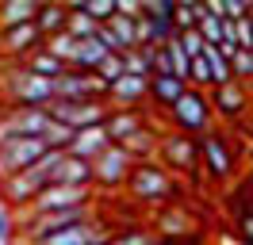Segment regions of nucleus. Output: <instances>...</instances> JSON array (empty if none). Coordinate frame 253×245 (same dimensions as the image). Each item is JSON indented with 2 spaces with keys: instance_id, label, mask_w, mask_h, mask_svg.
Masks as SVG:
<instances>
[{
  "instance_id": "ddd939ff",
  "label": "nucleus",
  "mask_w": 253,
  "mask_h": 245,
  "mask_svg": "<svg viewBox=\"0 0 253 245\" xmlns=\"http://www.w3.org/2000/svg\"><path fill=\"white\" fill-rule=\"evenodd\" d=\"M104 100H111V107H126V111H142V104L150 100V81H138V77H119L115 84L108 88V96Z\"/></svg>"
},
{
  "instance_id": "0eeeda50",
  "label": "nucleus",
  "mask_w": 253,
  "mask_h": 245,
  "mask_svg": "<svg viewBox=\"0 0 253 245\" xmlns=\"http://www.w3.org/2000/svg\"><path fill=\"white\" fill-rule=\"evenodd\" d=\"M73 207H92V188H62V184H46V188L31 199V214L73 211Z\"/></svg>"
},
{
  "instance_id": "f03ea898",
  "label": "nucleus",
  "mask_w": 253,
  "mask_h": 245,
  "mask_svg": "<svg viewBox=\"0 0 253 245\" xmlns=\"http://www.w3.org/2000/svg\"><path fill=\"white\" fill-rule=\"evenodd\" d=\"M173 122L180 126V134H188V138H204L211 134V104H207V92L200 88H184V96L176 100L173 107Z\"/></svg>"
},
{
  "instance_id": "393cba45",
  "label": "nucleus",
  "mask_w": 253,
  "mask_h": 245,
  "mask_svg": "<svg viewBox=\"0 0 253 245\" xmlns=\"http://www.w3.org/2000/svg\"><path fill=\"white\" fill-rule=\"evenodd\" d=\"M23 65H27V69H31L35 77H42V81H50V84H54V81H58V77L65 73V65H62L58 58H54V54H46L42 46H39L35 54H27V58H23Z\"/></svg>"
},
{
  "instance_id": "1a4fd4ad",
  "label": "nucleus",
  "mask_w": 253,
  "mask_h": 245,
  "mask_svg": "<svg viewBox=\"0 0 253 245\" xmlns=\"http://www.w3.org/2000/svg\"><path fill=\"white\" fill-rule=\"evenodd\" d=\"M130 168H134V161L126 157L123 146H108V150H104V153L92 161V184H100V188L115 192L119 184H126Z\"/></svg>"
},
{
  "instance_id": "4be33fe9",
  "label": "nucleus",
  "mask_w": 253,
  "mask_h": 245,
  "mask_svg": "<svg viewBox=\"0 0 253 245\" xmlns=\"http://www.w3.org/2000/svg\"><path fill=\"white\" fill-rule=\"evenodd\" d=\"M35 12H39V0H4L0 4V31L35 23Z\"/></svg>"
},
{
  "instance_id": "7c9ffc66",
  "label": "nucleus",
  "mask_w": 253,
  "mask_h": 245,
  "mask_svg": "<svg viewBox=\"0 0 253 245\" xmlns=\"http://www.w3.org/2000/svg\"><path fill=\"white\" fill-rule=\"evenodd\" d=\"M92 73L104 81V88H111V84H115V81H119L126 69H123V58H119V54H108V58H104V61H100V65L92 69Z\"/></svg>"
},
{
  "instance_id": "6e6552de",
  "label": "nucleus",
  "mask_w": 253,
  "mask_h": 245,
  "mask_svg": "<svg viewBox=\"0 0 253 245\" xmlns=\"http://www.w3.org/2000/svg\"><path fill=\"white\" fill-rule=\"evenodd\" d=\"M42 153H46V146H42L39 138H12V142H4V146H0V180L16 176L23 168H31Z\"/></svg>"
},
{
  "instance_id": "9d476101",
  "label": "nucleus",
  "mask_w": 253,
  "mask_h": 245,
  "mask_svg": "<svg viewBox=\"0 0 253 245\" xmlns=\"http://www.w3.org/2000/svg\"><path fill=\"white\" fill-rule=\"evenodd\" d=\"M200 165L207 168V176L211 180H226L230 172H234V153L226 146V138L222 134H204L200 138Z\"/></svg>"
},
{
  "instance_id": "bb28decb",
  "label": "nucleus",
  "mask_w": 253,
  "mask_h": 245,
  "mask_svg": "<svg viewBox=\"0 0 253 245\" xmlns=\"http://www.w3.org/2000/svg\"><path fill=\"white\" fill-rule=\"evenodd\" d=\"M200 15H204V0H176L173 23H176V31H196Z\"/></svg>"
},
{
  "instance_id": "f3484780",
  "label": "nucleus",
  "mask_w": 253,
  "mask_h": 245,
  "mask_svg": "<svg viewBox=\"0 0 253 245\" xmlns=\"http://www.w3.org/2000/svg\"><path fill=\"white\" fill-rule=\"evenodd\" d=\"M108 146L111 142H108V134H104V122H100V126H88V130H77L65 153H69V157H81V161H96Z\"/></svg>"
},
{
  "instance_id": "5701e85b",
  "label": "nucleus",
  "mask_w": 253,
  "mask_h": 245,
  "mask_svg": "<svg viewBox=\"0 0 253 245\" xmlns=\"http://www.w3.org/2000/svg\"><path fill=\"white\" fill-rule=\"evenodd\" d=\"M184 81H176V77H150V100L161 107H173L180 96H184Z\"/></svg>"
},
{
  "instance_id": "20e7f679",
  "label": "nucleus",
  "mask_w": 253,
  "mask_h": 245,
  "mask_svg": "<svg viewBox=\"0 0 253 245\" xmlns=\"http://www.w3.org/2000/svg\"><path fill=\"white\" fill-rule=\"evenodd\" d=\"M158 165L165 168V172H196L200 168V142L196 138H188V134H161L158 138Z\"/></svg>"
},
{
  "instance_id": "b1692460",
  "label": "nucleus",
  "mask_w": 253,
  "mask_h": 245,
  "mask_svg": "<svg viewBox=\"0 0 253 245\" xmlns=\"http://www.w3.org/2000/svg\"><path fill=\"white\" fill-rule=\"evenodd\" d=\"M123 69H126V77L150 81V77H154V46H134V50H126Z\"/></svg>"
},
{
  "instance_id": "aec40b11",
  "label": "nucleus",
  "mask_w": 253,
  "mask_h": 245,
  "mask_svg": "<svg viewBox=\"0 0 253 245\" xmlns=\"http://www.w3.org/2000/svg\"><path fill=\"white\" fill-rule=\"evenodd\" d=\"M65 12H69V4H39V12H35V31L42 35V42L65 31Z\"/></svg>"
},
{
  "instance_id": "39448f33",
  "label": "nucleus",
  "mask_w": 253,
  "mask_h": 245,
  "mask_svg": "<svg viewBox=\"0 0 253 245\" xmlns=\"http://www.w3.org/2000/svg\"><path fill=\"white\" fill-rule=\"evenodd\" d=\"M50 88H54V100H62V104H88V100H104L108 96L100 77L81 73V69H65Z\"/></svg>"
},
{
  "instance_id": "f257e3e1",
  "label": "nucleus",
  "mask_w": 253,
  "mask_h": 245,
  "mask_svg": "<svg viewBox=\"0 0 253 245\" xmlns=\"http://www.w3.org/2000/svg\"><path fill=\"white\" fill-rule=\"evenodd\" d=\"M0 92L12 107H50L54 104V88L50 81L35 77L23 61H12L0 69Z\"/></svg>"
},
{
  "instance_id": "2f4dec72",
  "label": "nucleus",
  "mask_w": 253,
  "mask_h": 245,
  "mask_svg": "<svg viewBox=\"0 0 253 245\" xmlns=\"http://www.w3.org/2000/svg\"><path fill=\"white\" fill-rule=\"evenodd\" d=\"M176 46H180V54H184L188 61L200 58V54L207 50V42L200 39V31H176Z\"/></svg>"
},
{
  "instance_id": "c85d7f7f",
  "label": "nucleus",
  "mask_w": 253,
  "mask_h": 245,
  "mask_svg": "<svg viewBox=\"0 0 253 245\" xmlns=\"http://www.w3.org/2000/svg\"><path fill=\"white\" fill-rule=\"evenodd\" d=\"M108 245H158V234L142 226H126V230H115Z\"/></svg>"
},
{
  "instance_id": "7ed1b4c3",
  "label": "nucleus",
  "mask_w": 253,
  "mask_h": 245,
  "mask_svg": "<svg viewBox=\"0 0 253 245\" xmlns=\"http://www.w3.org/2000/svg\"><path fill=\"white\" fill-rule=\"evenodd\" d=\"M126 192L138 199V203H165L173 196V180L158 161H138L126 176Z\"/></svg>"
},
{
  "instance_id": "dca6fc26",
  "label": "nucleus",
  "mask_w": 253,
  "mask_h": 245,
  "mask_svg": "<svg viewBox=\"0 0 253 245\" xmlns=\"http://www.w3.org/2000/svg\"><path fill=\"white\" fill-rule=\"evenodd\" d=\"M50 184H62V188H92V161H81L65 153L62 161L50 172Z\"/></svg>"
},
{
  "instance_id": "a878e982",
  "label": "nucleus",
  "mask_w": 253,
  "mask_h": 245,
  "mask_svg": "<svg viewBox=\"0 0 253 245\" xmlns=\"http://www.w3.org/2000/svg\"><path fill=\"white\" fill-rule=\"evenodd\" d=\"M65 35H69V39H77V42L96 35V23H92L84 12H81L77 4H69V12H65Z\"/></svg>"
},
{
  "instance_id": "f704fd0d",
  "label": "nucleus",
  "mask_w": 253,
  "mask_h": 245,
  "mask_svg": "<svg viewBox=\"0 0 253 245\" xmlns=\"http://www.w3.org/2000/svg\"><path fill=\"white\" fill-rule=\"evenodd\" d=\"M158 245H204L196 234H188V238H158Z\"/></svg>"
},
{
  "instance_id": "2eb2a0df",
  "label": "nucleus",
  "mask_w": 253,
  "mask_h": 245,
  "mask_svg": "<svg viewBox=\"0 0 253 245\" xmlns=\"http://www.w3.org/2000/svg\"><path fill=\"white\" fill-rule=\"evenodd\" d=\"M146 126L142 111H126V107H108V119H104V134H108L111 146H123L134 130Z\"/></svg>"
},
{
  "instance_id": "9b49d317",
  "label": "nucleus",
  "mask_w": 253,
  "mask_h": 245,
  "mask_svg": "<svg viewBox=\"0 0 253 245\" xmlns=\"http://www.w3.org/2000/svg\"><path fill=\"white\" fill-rule=\"evenodd\" d=\"M207 104H211V111H219L222 119H238L250 107V84H242V81L215 84V88L207 92Z\"/></svg>"
},
{
  "instance_id": "c756f323",
  "label": "nucleus",
  "mask_w": 253,
  "mask_h": 245,
  "mask_svg": "<svg viewBox=\"0 0 253 245\" xmlns=\"http://www.w3.org/2000/svg\"><path fill=\"white\" fill-rule=\"evenodd\" d=\"M73 134H77V130H69V126H62V122H54L50 119V126L46 130H42V138H39V142H42V146H46V150H69V142H73Z\"/></svg>"
},
{
  "instance_id": "e433bc0d",
  "label": "nucleus",
  "mask_w": 253,
  "mask_h": 245,
  "mask_svg": "<svg viewBox=\"0 0 253 245\" xmlns=\"http://www.w3.org/2000/svg\"><path fill=\"white\" fill-rule=\"evenodd\" d=\"M250 104H253V84H250Z\"/></svg>"
},
{
  "instance_id": "72a5a7b5",
  "label": "nucleus",
  "mask_w": 253,
  "mask_h": 245,
  "mask_svg": "<svg viewBox=\"0 0 253 245\" xmlns=\"http://www.w3.org/2000/svg\"><path fill=\"white\" fill-rule=\"evenodd\" d=\"M115 15H123V19H142V0H115Z\"/></svg>"
},
{
  "instance_id": "f8f14e48",
  "label": "nucleus",
  "mask_w": 253,
  "mask_h": 245,
  "mask_svg": "<svg viewBox=\"0 0 253 245\" xmlns=\"http://www.w3.org/2000/svg\"><path fill=\"white\" fill-rule=\"evenodd\" d=\"M39 46H42V35L35 31V23H19V27L0 31V50L12 61H23L27 54H35Z\"/></svg>"
},
{
  "instance_id": "cd10ccee",
  "label": "nucleus",
  "mask_w": 253,
  "mask_h": 245,
  "mask_svg": "<svg viewBox=\"0 0 253 245\" xmlns=\"http://www.w3.org/2000/svg\"><path fill=\"white\" fill-rule=\"evenodd\" d=\"M81 12L92 19L96 27H104V23H111V15H115V0H73Z\"/></svg>"
},
{
  "instance_id": "4468645a",
  "label": "nucleus",
  "mask_w": 253,
  "mask_h": 245,
  "mask_svg": "<svg viewBox=\"0 0 253 245\" xmlns=\"http://www.w3.org/2000/svg\"><path fill=\"white\" fill-rule=\"evenodd\" d=\"M4 122L12 126L16 138H42V130L50 126V115L46 107H8Z\"/></svg>"
},
{
  "instance_id": "c9c22d12",
  "label": "nucleus",
  "mask_w": 253,
  "mask_h": 245,
  "mask_svg": "<svg viewBox=\"0 0 253 245\" xmlns=\"http://www.w3.org/2000/svg\"><path fill=\"white\" fill-rule=\"evenodd\" d=\"M242 238H246V242H253V214H246V218H242Z\"/></svg>"
},
{
  "instance_id": "6ab92c4d",
  "label": "nucleus",
  "mask_w": 253,
  "mask_h": 245,
  "mask_svg": "<svg viewBox=\"0 0 253 245\" xmlns=\"http://www.w3.org/2000/svg\"><path fill=\"white\" fill-rule=\"evenodd\" d=\"M158 138H161L158 126H150V122H146L142 130H134V134L123 142L126 157H130L134 165H138V161H154V153H158Z\"/></svg>"
},
{
  "instance_id": "473e14b6",
  "label": "nucleus",
  "mask_w": 253,
  "mask_h": 245,
  "mask_svg": "<svg viewBox=\"0 0 253 245\" xmlns=\"http://www.w3.org/2000/svg\"><path fill=\"white\" fill-rule=\"evenodd\" d=\"M0 245H16V214L0 203Z\"/></svg>"
},
{
  "instance_id": "a211bd4d",
  "label": "nucleus",
  "mask_w": 253,
  "mask_h": 245,
  "mask_svg": "<svg viewBox=\"0 0 253 245\" xmlns=\"http://www.w3.org/2000/svg\"><path fill=\"white\" fill-rule=\"evenodd\" d=\"M192 226H196V222H192V214L184 211V207H161L154 234H158V238H188Z\"/></svg>"
},
{
  "instance_id": "423d86ee",
  "label": "nucleus",
  "mask_w": 253,
  "mask_h": 245,
  "mask_svg": "<svg viewBox=\"0 0 253 245\" xmlns=\"http://www.w3.org/2000/svg\"><path fill=\"white\" fill-rule=\"evenodd\" d=\"M46 115L54 122L69 126V130H88V126H100L108 119V104L104 100H88V104H62V100H54L46 107Z\"/></svg>"
},
{
  "instance_id": "412c9836",
  "label": "nucleus",
  "mask_w": 253,
  "mask_h": 245,
  "mask_svg": "<svg viewBox=\"0 0 253 245\" xmlns=\"http://www.w3.org/2000/svg\"><path fill=\"white\" fill-rule=\"evenodd\" d=\"M104 58H108V50L96 42V35H92V39H81V42H77V50H73V58H69V65H65V69L92 73V69H96V65H100Z\"/></svg>"
}]
</instances>
